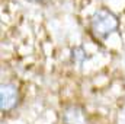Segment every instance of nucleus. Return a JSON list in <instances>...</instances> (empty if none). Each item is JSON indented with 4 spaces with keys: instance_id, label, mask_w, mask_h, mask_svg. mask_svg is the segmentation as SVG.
<instances>
[{
    "instance_id": "f03ea898",
    "label": "nucleus",
    "mask_w": 125,
    "mask_h": 124,
    "mask_svg": "<svg viewBox=\"0 0 125 124\" xmlns=\"http://www.w3.org/2000/svg\"><path fill=\"white\" fill-rule=\"evenodd\" d=\"M19 101V91L13 83H3L0 88V107L3 112L13 110Z\"/></svg>"
},
{
    "instance_id": "7ed1b4c3",
    "label": "nucleus",
    "mask_w": 125,
    "mask_h": 124,
    "mask_svg": "<svg viewBox=\"0 0 125 124\" xmlns=\"http://www.w3.org/2000/svg\"><path fill=\"white\" fill-rule=\"evenodd\" d=\"M61 124H87V117L80 105H68L62 110Z\"/></svg>"
},
{
    "instance_id": "f257e3e1",
    "label": "nucleus",
    "mask_w": 125,
    "mask_h": 124,
    "mask_svg": "<svg viewBox=\"0 0 125 124\" xmlns=\"http://www.w3.org/2000/svg\"><path fill=\"white\" fill-rule=\"evenodd\" d=\"M118 28V18L108 9L96 10L90 19V31L97 39H105Z\"/></svg>"
}]
</instances>
